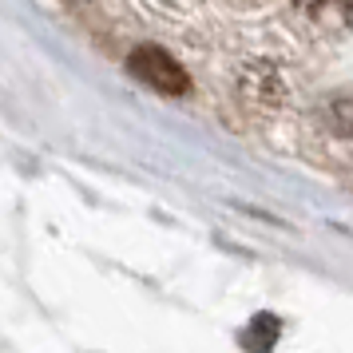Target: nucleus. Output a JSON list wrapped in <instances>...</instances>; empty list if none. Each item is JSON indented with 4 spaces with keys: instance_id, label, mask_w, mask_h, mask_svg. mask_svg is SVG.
<instances>
[{
    "instance_id": "nucleus-1",
    "label": "nucleus",
    "mask_w": 353,
    "mask_h": 353,
    "mask_svg": "<svg viewBox=\"0 0 353 353\" xmlns=\"http://www.w3.org/2000/svg\"><path fill=\"white\" fill-rule=\"evenodd\" d=\"M128 68H131V76H139V80L151 83V88L163 92V96H183V92L191 88V83H187V72H183L163 48H151V44L131 52Z\"/></svg>"
},
{
    "instance_id": "nucleus-2",
    "label": "nucleus",
    "mask_w": 353,
    "mask_h": 353,
    "mask_svg": "<svg viewBox=\"0 0 353 353\" xmlns=\"http://www.w3.org/2000/svg\"><path fill=\"white\" fill-rule=\"evenodd\" d=\"M302 8V17L318 20V24H330V28H341V24H353V0H294Z\"/></svg>"
}]
</instances>
